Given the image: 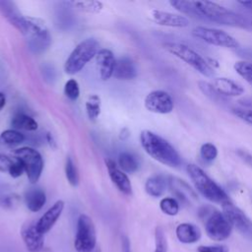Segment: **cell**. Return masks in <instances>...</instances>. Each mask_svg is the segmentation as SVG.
<instances>
[{"label":"cell","instance_id":"1","mask_svg":"<svg viewBox=\"0 0 252 252\" xmlns=\"http://www.w3.org/2000/svg\"><path fill=\"white\" fill-rule=\"evenodd\" d=\"M169 4L180 13L207 19L211 22L232 27L246 28V20L239 14L211 1L171 0Z\"/></svg>","mask_w":252,"mask_h":252},{"label":"cell","instance_id":"2","mask_svg":"<svg viewBox=\"0 0 252 252\" xmlns=\"http://www.w3.org/2000/svg\"><path fill=\"white\" fill-rule=\"evenodd\" d=\"M140 142L144 151L155 160L170 167L181 164L182 159L178 152L159 135L150 130H143L140 134Z\"/></svg>","mask_w":252,"mask_h":252},{"label":"cell","instance_id":"3","mask_svg":"<svg viewBox=\"0 0 252 252\" xmlns=\"http://www.w3.org/2000/svg\"><path fill=\"white\" fill-rule=\"evenodd\" d=\"M14 28L26 37L29 49L34 54L44 52L51 43L48 29L45 23L38 18L23 15Z\"/></svg>","mask_w":252,"mask_h":252},{"label":"cell","instance_id":"4","mask_svg":"<svg viewBox=\"0 0 252 252\" xmlns=\"http://www.w3.org/2000/svg\"><path fill=\"white\" fill-rule=\"evenodd\" d=\"M186 171L195 189L207 200L221 206L231 201L226 192L198 165L190 163L186 166Z\"/></svg>","mask_w":252,"mask_h":252},{"label":"cell","instance_id":"5","mask_svg":"<svg viewBox=\"0 0 252 252\" xmlns=\"http://www.w3.org/2000/svg\"><path fill=\"white\" fill-rule=\"evenodd\" d=\"M163 48L174 55L175 57L181 59L186 64L194 68L200 74L205 77L214 76V68L212 65L200 55L197 51L189 47L188 45L180 42H165L163 43Z\"/></svg>","mask_w":252,"mask_h":252},{"label":"cell","instance_id":"6","mask_svg":"<svg viewBox=\"0 0 252 252\" xmlns=\"http://www.w3.org/2000/svg\"><path fill=\"white\" fill-rule=\"evenodd\" d=\"M99 50V43L94 38H86L81 41L70 53L64 64V71L68 75L80 72L89 61L95 57Z\"/></svg>","mask_w":252,"mask_h":252},{"label":"cell","instance_id":"7","mask_svg":"<svg viewBox=\"0 0 252 252\" xmlns=\"http://www.w3.org/2000/svg\"><path fill=\"white\" fill-rule=\"evenodd\" d=\"M96 246V233L93 220L82 214L78 218L74 247L77 252H92Z\"/></svg>","mask_w":252,"mask_h":252},{"label":"cell","instance_id":"8","mask_svg":"<svg viewBox=\"0 0 252 252\" xmlns=\"http://www.w3.org/2000/svg\"><path fill=\"white\" fill-rule=\"evenodd\" d=\"M15 158L22 160L25 166V172L30 183L35 184L43 169V159L38 151L31 147H23L13 152Z\"/></svg>","mask_w":252,"mask_h":252},{"label":"cell","instance_id":"9","mask_svg":"<svg viewBox=\"0 0 252 252\" xmlns=\"http://www.w3.org/2000/svg\"><path fill=\"white\" fill-rule=\"evenodd\" d=\"M232 224L227 217L220 211L213 210L205 220V230L209 238L215 241L227 239L232 231Z\"/></svg>","mask_w":252,"mask_h":252},{"label":"cell","instance_id":"10","mask_svg":"<svg viewBox=\"0 0 252 252\" xmlns=\"http://www.w3.org/2000/svg\"><path fill=\"white\" fill-rule=\"evenodd\" d=\"M192 34L212 45L230 49H236L239 46L237 40L232 35L219 29L199 26L192 30Z\"/></svg>","mask_w":252,"mask_h":252},{"label":"cell","instance_id":"11","mask_svg":"<svg viewBox=\"0 0 252 252\" xmlns=\"http://www.w3.org/2000/svg\"><path fill=\"white\" fill-rule=\"evenodd\" d=\"M221 207L222 213L227 217L232 226H234L241 235L252 243V220L231 201L223 204Z\"/></svg>","mask_w":252,"mask_h":252},{"label":"cell","instance_id":"12","mask_svg":"<svg viewBox=\"0 0 252 252\" xmlns=\"http://www.w3.org/2000/svg\"><path fill=\"white\" fill-rule=\"evenodd\" d=\"M145 107L154 113L167 114L174 108V101L172 96L165 91L156 90L152 91L145 97Z\"/></svg>","mask_w":252,"mask_h":252},{"label":"cell","instance_id":"13","mask_svg":"<svg viewBox=\"0 0 252 252\" xmlns=\"http://www.w3.org/2000/svg\"><path fill=\"white\" fill-rule=\"evenodd\" d=\"M36 227V221H27L21 228V236L29 252H41L44 247V238Z\"/></svg>","mask_w":252,"mask_h":252},{"label":"cell","instance_id":"14","mask_svg":"<svg viewBox=\"0 0 252 252\" xmlns=\"http://www.w3.org/2000/svg\"><path fill=\"white\" fill-rule=\"evenodd\" d=\"M105 165L108 171V175L112 181V183L116 186V188L125 195L132 194V184L130 182L127 174L122 171L118 165H116L115 161L111 158L105 159Z\"/></svg>","mask_w":252,"mask_h":252},{"label":"cell","instance_id":"15","mask_svg":"<svg viewBox=\"0 0 252 252\" xmlns=\"http://www.w3.org/2000/svg\"><path fill=\"white\" fill-rule=\"evenodd\" d=\"M151 18L158 25L171 28H186L190 24L189 20L183 15L161 10H152Z\"/></svg>","mask_w":252,"mask_h":252},{"label":"cell","instance_id":"16","mask_svg":"<svg viewBox=\"0 0 252 252\" xmlns=\"http://www.w3.org/2000/svg\"><path fill=\"white\" fill-rule=\"evenodd\" d=\"M64 202L62 200H58L40 217V219L36 221V227L40 233L45 234L53 227L55 222L60 218L64 210Z\"/></svg>","mask_w":252,"mask_h":252},{"label":"cell","instance_id":"17","mask_svg":"<svg viewBox=\"0 0 252 252\" xmlns=\"http://www.w3.org/2000/svg\"><path fill=\"white\" fill-rule=\"evenodd\" d=\"M211 86L216 93L224 96H239L244 93V88L240 84L225 77L215 78Z\"/></svg>","mask_w":252,"mask_h":252},{"label":"cell","instance_id":"18","mask_svg":"<svg viewBox=\"0 0 252 252\" xmlns=\"http://www.w3.org/2000/svg\"><path fill=\"white\" fill-rule=\"evenodd\" d=\"M95 62L98 68L99 77L102 81H106L113 76L116 60L109 49H99L95 55Z\"/></svg>","mask_w":252,"mask_h":252},{"label":"cell","instance_id":"19","mask_svg":"<svg viewBox=\"0 0 252 252\" xmlns=\"http://www.w3.org/2000/svg\"><path fill=\"white\" fill-rule=\"evenodd\" d=\"M137 76V68L133 60L127 56L120 57L115 62L113 77L118 80H132Z\"/></svg>","mask_w":252,"mask_h":252},{"label":"cell","instance_id":"20","mask_svg":"<svg viewBox=\"0 0 252 252\" xmlns=\"http://www.w3.org/2000/svg\"><path fill=\"white\" fill-rule=\"evenodd\" d=\"M175 234L177 239L185 244L197 242L202 235L200 228L196 224L190 222H182L178 224L175 229Z\"/></svg>","mask_w":252,"mask_h":252},{"label":"cell","instance_id":"21","mask_svg":"<svg viewBox=\"0 0 252 252\" xmlns=\"http://www.w3.org/2000/svg\"><path fill=\"white\" fill-rule=\"evenodd\" d=\"M25 203L31 212H38L46 203V195L40 188H31L25 193Z\"/></svg>","mask_w":252,"mask_h":252},{"label":"cell","instance_id":"22","mask_svg":"<svg viewBox=\"0 0 252 252\" xmlns=\"http://www.w3.org/2000/svg\"><path fill=\"white\" fill-rule=\"evenodd\" d=\"M168 186V180L160 174H155L150 176L145 183L146 192L155 198L160 197Z\"/></svg>","mask_w":252,"mask_h":252},{"label":"cell","instance_id":"23","mask_svg":"<svg viewBox=\"0 0 252 252\" xmlns=\"http://www.w3.org/2000/svg\"><path fill=\"white\" fill-rule=\"evenodd\" d=\"M12 129L15 130H26V131H35L37 129V122L30 115L18 112L13 115L11 119Z\"/></svg>","mask_w":252,"mask_h":252},{"label":"cell","instance_id":"24","mask_svg":"<svg viewBox=\"0 0 252 252\" xmlns=\"http://www.w3.org/2000/svg\"><path fill=\"white\" fill-rule=\"evenodd\" d=\"M118 166L122 171L126 173H133L138 169L139 163L132 154L123 152L118 157Z\"/></svg>","mask_w":252,"mask_h":252},{"label":"cell","instance_id":"25","mask_svg":"<svg viewBox=\"0 0 252 252\" xmlns=\"http://www.w3.org/2000/svg\"><path fill=\"white\" fill-rule=\"evenodd\" d=\"M26 137L20 131L7 129L0 134V144L4 146H15L23 143Z\"/></svg>","mask_w":252,"mask_h":252},{"label":"cell","instance_id":"26","mask_svg":"<svg viewBox=\"0 0 252 252\" xmlns=\"http://www.w3.org/2000/svg\"><path fill=\"white\" fill-rule=\"evenodd\" d=\"M86 112L91 121H95L100 114V97L91 94L86 101Z\"/></svg>","mask_w":252,"mask_h":252},{"label":"cell","instance_id":"27","mask_svg":"<svg viewBox=\"0 0 252 252\" xmlns=\"http://www.w3.org/2000/svg\"><path fill=\"white\" fill-rule=\"evenodd\" d=\"M70 4L75 6L80 11H83L86 13H93V14L99 13L103 8V4L100 1H96V0L73 1V2H70Z\"/></svg>","mask_w":252,"mask_h":252},{"label":"cell","instance_id":"28","mask_svg":"<svg viewBox=\"0 0 252 252\" xmlns=\"http://www.w3.org/2000/svg\"><path fill=\"white\" fill-rule=\"evenodd\" d=\"M65 175H66V178L71 186L76 187L79 185V182H80L79 172H78L75 162L73 161L72 158H70V157H67V158H66Z\"/></svg>","mask_w":252,"mask_h":252},{"label":"cell","instance_id":"29","mask_svg":"<svg viewBox=\"0 0 252 252\" xmlns=\"http://www.w3.org/2000/svg\"><path fill=\"white\" fill-rule=\"evenodd\" d=\"M233 68L240 77H242L250 86H252V62L245 60L236 61Z\"/></svg>","mask_w":252,"mask_h":252},{"label":"cell","instance_id":"30","mask_svg":"<svg viewBox=\"0 0 252 252\" xmlns=\"http://www.w3.org/2000/svg\"><path fill=\"white\" fill-rule=\"evenodd\" d=\"M159 208L163 214L173 217L179 212V203L173 197H165L160 200Z\"/></svg>","mask_w":252,"mask_h":252},{"label":"cell","instance_id":"31","mask_svg":"<svg viewBox=\"0 0 252 252\" xmlns=\"http://www.w3.org/2000/svg\"><path fill=\"white\" fill-rule=\"evenodd\" d=\"M200 157L205 162H212L218 157V149L213 143H205L200 148Z\"/></svg>","mask_w":252,"mask_h":252},{"label":"cell","instance_id":"32","mask_svg":"<svg viewBox=\"0 0 252 252\" xmlns=\"http://www.w3.org/2000/svg\"><path fill=\"white\" fill-rule=\"evenodd\" d=\"M155 252H167V240L161 226H157L155 230Z\"/></svg>","mask_w":252,"mask_h":252},{"label":"cell","instance_id":"33","mask_svg":"<svg viewBox=\"0 0 252 252\" xmlns=\"http://www.w3.org/2000/svg\"><path fill=\"white\" fill-rule=\"evenodd\" d=\"M64 94L70 100H77L80 96V87L76 80L70 79L64 85Z\"/></svg>","mask_w":252,"mask_h":252},{"label":"cell","instance_id":"34","mask_svg":"<svg viewBox=\"0 0 252 252\" xmlns=\"http://www.w3.org/2000/svg\"><path fill=\"white\" fill-rule=\"evenodd\" d=\"M24 172H25L24 163L22 162L21 159H19V158H17L14 157V158H13V164H12L11 167H10L9 174H10L13 178H17V177H20Z\"/></svg>","mask_w":252,"mask_h":252},{"label":"cell","instance_id":"35","mask_svg":"<svg viewBox=\"0 0 252 252\" xmlns=\"http://www.w3.org/2000/svg\"><path fill=\"white\" fill-rule=\"evenodd\" d=\"M233 113L245 123L252 125V109L234 108Z\"/></svg>","mask_w":252,"mask_h":252},{"label":"cell","instance_id":"36","mask_svg":"<svg viewBox=\"0 0 252 252\" xmlns=\"http://www.w3.org/2000/svg\"><path fill=\"white\" fill-rule=\"evenodd\" d=\"M197 252H229V249L226 245H201Z\"/></svg>","mask_w":252,"mask_h":252},{"label":"cell","instance_id":"37","mask_svg":"<svg viewBox=\"0 0 252 252\" xmlns=\"http://www.w3.org/2000/svg\"><path fill=\"white\" fill-rule=\"evenodd\" d=\"M13 164V158L6 155L0 154V172H9L11 165Z\"/></svg>","mask_w":252,"mask_h":252},{"label":"cell","instance_id":"38","mask_svg":"<svg viewBox=\"0 0 252 252\" xmlns=\"http://www.w3.org/2000/svg\"><path fill=\"white\" fill-rule=\"evenodd\" d=\"M236 155H237L247 165H249V166L252 168V154L248 153V152L245 151V150L239 149V150L236 151Z\"/></svg>","mask_w":252,"mask_h":252},{"label":"cell","instance_id":"39","mask_svg":"<svg viewBox=\"0 0 252 252\" xmlns=\"http://www.w3.org/2000/svg\"><path fill=\"white\" fill-rule=\"evenodd\" d=\"M121 249H122V252H131L130 241L125 235L121 237Z\"/></svg>","mask_w":252,"mask_h":252},{"label":"cell","instance_id":"40","mask_svg":"<svg viewBox=\"0 0 252 252\" xmlns=\"http://www.w3.org/2000/svg\"><path fill=\"white\" fill-rule=\"evenodd\" d=\"M129 136H130V131H129L127 128H123V129L120 131L119 139H120V140H126Z\"/></svg>","mask_w":252,"mask_h":252},{"label":"cell","instance_id":"41","mask_svg":"<svg viewBox=\"0 0 252 252\" xmlns=\"http://www.w3.org/2000/svg\"><path fill=\"white\" fill-rule=\"evenodd\" d=\"M46 139H47V142H48L49 146H50L52 149H55V148H56V142H55L53 136H52L50 133H47Z\"/></svg>","mask_w":252,"mask_h":252},{"label":"cell","instance_id":"42","mask_svg":"<svg viewBox=\"0 0 252 252\" xmlns=\"http://www.w3.org/2000/svg\"><path fill=\"white\" fill-rule=\"evenodd\" d=\"M238 4H240L241 6L245 7L248 10L252 11V1H238Z\"/></svg>","mask_w":252,"mask_h":252},{"label":"cell","instance_id":"43","mask_svg":"<svg viewBox=\"0 0 252 252\" xmlns=\"http://www.w3.org/2000/svg\"><path fill=\"white\" fill-rule=\"evenodd\" d=\"M5 104H6V96L2 92H0V110L5 106Z\"/></svg>","mask_w":252,"mask_h":252},{"label":"cell","instance_id":"44","mask_svg":"<svg viewBox=\"0 0 252 252\" xmlns=\"http://www.w3.org/2000/svg\"><path fill=\"white\" fill-rule=\"evenodd\" d=\"M92 252H101V250H100L99 246H97V245H96V246L94 247V249Z\"/></svg>","mask_w":252,"mask_h":252},{"label":"cell","instance_id":"45","mask_svg":"<svg viewBox=\"0 0 252 252\" xmlns=\"http://www.w3.org/2000/svg\"><path fill=\"white\" fill-rule=\"evenodd\" d=\"M251 27H252V21H251Z\"/></svg>","mask_w":252,"mask_h":252}]
</instances>
